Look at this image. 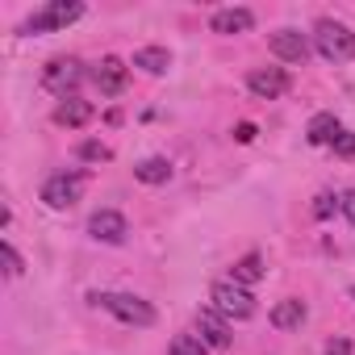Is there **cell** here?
<instances>
[{"instance_id":"cell-12","label":"cell","mask_w":355,"mask_h":355,"mask_svg":"<svg viewBox=\"0 0 355 355\" xmlns=\"http://www.w3.org/2000/svg\"><path fill=\"white\" fill-rule=\"evenodd\" d=\"M255 26V13L251 9H222V13H214V21H209V30L214 34H247Z\"/></svg>"},{"instance_id":"cell-7","label":"cell","mask_w":355,"mask_h":355,"mask_svg":"<svg viewBox=\"0 0 355 355\" xmlns=\"http://www.w3.org/2000/svg\"><path fill=\"white\" fill-rule=\"evenodd\" d=\"M247 88L259 101H276V96H284L293 88V80H288L284 67H255V71H247Z\"/></svg>"},{"instance_id":"cell-2","label":"cell","mask_w":355,"mask_h":355,"mask_svg":"<svg viewBox=\"0 0 355 355\" xmlns=\"http://www.w3.org/2000/svg\"><path fill=\"white\" fill-rule=\"evenodd\" d=\"M84 17V5L80 0H51V5H42L38 13L26 17L21 34H55V30H67L71 21Z\"/></svg>"},{"instance_id":"cell-3","label":"cell","mask_w":355,"mask_h":355,"mask_svg":"<svg viewBox=\"0 0 355 355\" xmlns=\"http://www.w3.org/2000/svg\"><path fill=\"white\" fill-rule=\"evenodd\" d=\"M101 309H109L117 322H125V326H155V305L150 301H142V297H134V293H96L92 297Z\"/></svg>"},{"instance_id":"cell-17","label":"cell","mask_w":355,"mask_h":355,"mask_svg":"<svg viewBox=\"0 0 355 355\" xmlns=\"http://www.w3.org/2000/svg\"><path fill=\"white\" fill-rule=\"evenodd\" d=\"M230 280H234V284H243V288L259 284V280H263V255H255V251H251V255H243V259L230 268Z\"/></svg>"},{"instance_id":"cell-14","label":"cell","mask_w":355,"mask_h":355,"mask_svg":"<svg viewBox=\"0 0 355 355\" xmlns=\"http://www.w3.org/2000/svg\"><path fill=\"white\" fill-rule=\"evenodd\" d=\"M88 121H92V105H88V101H80V96H67V101L55 109V125L80 130V125H88Z\"/></svg>"},{"instance_id":"cell-21","label":"cell","mask_w":355,"mask_h":355,"mask_svg":"<svg viewBox=\"0 0 355 355\" xmlns=\"http://www.w3.org/2000/svg\"><path fill=\"white\" fill-rule=\"evenodd\" d=\"M0 259H5V272L9 276H21L26 268H21V255L13 251V243H0Z\"/></svg>"},{"instance_id":"cell-11","label":"cell","mask_w":355,"mask_h":355,"mask_svg":"<svg viewBox=\"0 0 355 355\" xmlns=\"http://www.w3.org/2000/svg\"><path fill=\"white\" fill-rule=\"evenodd\" d=\"M197 334H201L205 347H218V351L230 347V322H226L214 305H209V309H197Z\"/></svg>"},{"instance_id":"cell-15","label":"cell","mask_w":355,"mask_h":355,"mask_svg":"<svg viewBox=\"0 0 355 355\" xmlns=\"http://www.w3.org/2000/svg\"><path fill=\"white\" fill-rule=\"evenodd\" d=\"M338 134H343V125H338L334 113H318V117L309 121V130H305V138H309L313 146H334Z\"/></svg>"},{"instance_id":"cell-8","label":"cell","mask_w":355,"mask_h":355,"mask_svg":"<svg viewBox=\"0 0 355 355\" xmlns=\"http://www.w3.org/2000/svg\"><path fill=\"white\" fill-rule=\"evenodd\" d=\"M88 234H92L96 243L121 247V243H125V234H130V222H125L117 209H96V214L88 218Z\"/></svg>"},{"instance_id":"cell-18","label":"cell","mask_w":355,"mask_h":355,"mask_svg":"<svg viewBox=\"0 0 355 355\" xmlns=\"http://www.w3.org/2000/svg\"><path fill=\"white\" fill-rule=\"evenodd\" d=\"M134 175H138L142 184H167V180H171V163L155 155V159H142V163L134 167Z\"/></svg>"},{"instance_id":"cell-16","label":"cell","mask_w":355,"mask_h":355,"mask_svg":"<svg viewBox=\"0 0 355 355\" xmlns=\"http://www.w3.org/2000/svg\"><path fill=\"white\" fill-rule=\"evenodd\" d=\"M134 67H142L146 76H163L171 67V51L167 46H142V51H134Z\"/></svg>"},{"instance_id":"cell-10","label":"cell","mask_w":355,"mask_h":355,"mask_svg":"<svg viewBox=\"0 0 355 355\" xmlns=\"http://www.w3.org/2000/svg\"><path fill=\"white\" fill-rule=\"evenodd\" d=\"M268 46H272V55L276 59H284V63H305L309 59V38L301 34V30H276L272 38H268Z\"/></svg>"},{"instance_id":"cell-13","label":"cell","mask_w":355,"mask_h":355,"mask_svg":"<svg viewBox=\"0 0 355 355\" xmlns=\"http://www.w3.org/2000/svg\"><path fill=\"white\" fill-rule=\"evenodd\" d=\"M268 322H272L276 330H297V326L305 322V301H297V297L276 301V305H272V313H268Z\"/></svg>"},{"instance_id":"cell-1","label":"cell","mask_w":355,"mask_h":355,"mask_svg":"<svg viewBox=\"0 0 355 355\" xmlns=\"http://www.w3.org/2000/svg\"><path fill=\"white\" fill-rule=\"evenodd\" d=\"M313 51H318L326 63H351V59H355V34H351L343 21L322 17V21L313 26Z\"/></svg>"},{"instance_id":"cell-4","label":"cell","mask_w":355,"mask_h":355,"mask_svg":"<svg viewBox=\"0 0 355 355\" xmlns=\"http://www.w3.org/2000/svg\"><path fill=\"white\" fill-rule=\"evenodd\" d=\"M209 301H214V309L230 322H247L251 313H255V297H251V288H243V284H234V280H218L214 288H209Z\"/></svg>"},{"instance_id":"cell-5","label":"cell","mask_w":355,"mask_h":355,"mask_svg":"<svg viewBox=\"0 0 355 355\" xmlns=\"http://www.w3.org/2000/svg\"><path fill=\"white\" fill-rule=\"evenodd\" d=\"M84 180H88L84 171H59V175H51V180L42 184V201L51 209H71L84 197Z\"/></svg>"},{"instance_id":"cell-24","label":"cell","mask_w":355,"mask_h":355,"mask_svg":"<svg viewBox=\"0 0 355 355\" xmlns=\"http://www.w3.org/2000/svg\"><path fill=\"white\" fill-rule=\"evenodd\" d=\"M338 209L347 214V222L355 226V189H347V193H338Z\"/></svg>"},{"instance_id":"cell-27","label":"cell","mask_w":355,"mask_h":355,"mask_svg":"<svg viewBox=\"0 0 355 355\" xmlns=\"http://www.w3.org/2000/svg\"><path fill=\"white\" fill-rule=\"evenodd\" d=\"M351 297H355V284H351Z\"/></svg>"},{"instance_id":"cell-20","label":"cell","mask_w":355,"mask_h":355,"mask_svg":"<svg viewBox=\"0 0 355 355\" xmlns=\"http://www.w3.org/2000/svg\"><path fill=\"white\" fill-rule=\"evenodd\" d=\"M80 159H88V163H105V159H113V150H109L105 142H84V146H80Z\"/></svg>"},{"instance_id":"cell-23","label":"cell","mask_w":355,"mask_h":355,"mask_svg":"<svg viewBox=\"0 0 355 355\" xmlns=\"http://www.w3.org/2000/svg\"><path fill=\"white\" fill-rule=\"evenodd\" d=\"M334 155H338V159H355V134H347V130H343V134H338V142H334Z\"/></svg>"},{"instance_id":"cell-22","label":"cell","mask_w":355,"mask_h":355,"mask_svg":"<svg viewBox=\"0 0 355 355\" xmlns=\"http://www.w3.org/2000/svg\"><path fill=\"white\" fill-rule=\"evenodd\" d=\"M338 209V197H330V193H318L313 197V218H330Z\"/></svg>"},{"instance_id":"cell-9","label":"cell","mask_w":355,"mask_h":355,"mask_svg":"<svg viewBox=\"0 0 355 355\" xmlns=\"http://www.w3.org/2000/svg\"><path fill=\"white\" fill-rule=\"evenodd\" d=\"M125 80H130V67H125L121 59H113V55H105L101 63H92V84L101 88V96H121V88H125Z\"/></svg>"},{"instance_id":"cell-19","label":"cell","mask_w":355,"mask_h":355,"mask_svg":"<svg viewBox=\"0 0 355 355\" xmlns=\"http://www.w3.org/2000/svg\"><path fill=\"white\" fill-rule=\"evenodd\" d=\"M167 355H205V343L197 334H175L171 347H167Z\"/></svg>"},{"instance_id":"cell-26","label":"cell","mask_w":355,"mask_h":355,"mask_svg":"<svg viewBox=\"0 0 355 355\" xmlns=\"http://www.w3.org/2000/svg\"><path fill=\"white\" fill-rule=\"evenodd\" d=\"M234 138H239V142H251V138H255V125H251V121L234 125Z\"/></svg>"},{"instance_id":"cell-25","label":"cell","mask_w":355,"mask_h":355,"mask_svg":"<svg viewBox=\"0 0 355 355\" xmlns=\"http://www.w3.org/2000/svg\"><path fill=\"white\" fill-rule=\"evenodd\" d=\"M326 355H351V343L347 338H330L326 343Z\"/></svg>"},{"instance_id":"cell-6","label":"cell","mask_w":355,"mask_h":355,"mask_svg":"<svg viewBox=\"0 0 355 355\" xmlns=\"http://www.w3.org/2000/svg\"><path fill=\"white\" fill-rule=\"evenodd\" d=\"M80 80H84L80 59H51V63L42 67V88L55 92V96H63V101L80 88Z\"/></svg>"}]
</instances>
